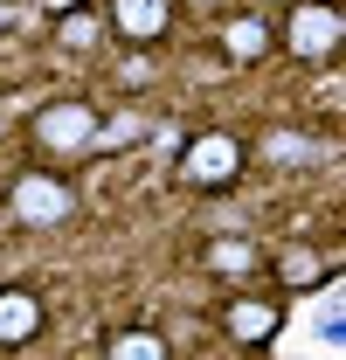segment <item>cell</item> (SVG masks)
<instances>
[{
    "label": "cell",
    "mask_w": 346,
    "mask_h": 360,
    "mask_svg": "<svg viewBox=\"0 0 346 360\" xmlns=\"http://www.w3.org/2000/svg\"><path fill=\"white\" fill-rule=\"evenodd\" d=\"M56 35H63V42H70V49H84L90 35H97V21H90V14H70V21L56 28Z\"/></svg>",
    "instance_id": "7c38bea8"
},
{
    "label": "cell",
    "mask_w": 346,
    "mask_h": 360,
    "mask_svg": "<svg viewBox=\"0 0 346 360\" xmlns=\"http://www.w3.org/2000/svg\"><path fill=\"white\" fill-rule=\"evenodd\" d=\"M111 360H167V333H153V326H125V333H111V347H104Z\"/></svg>",
    "instance_id": "ba28073f"
},
{
    "label": "cell",
    "mask_w": 346,
    "mask_h": 360,
    "mask_svg": "<svg viewBox=\"0 0 346 360\" xmlns=\"http://www.w3.org/2000/svg\"><path fill=\"white\" fill-rule=\"evenodd\" d=\"M340 35H346V14L333 7V0H298V7H291V21H284L291 56H333Z\"/></svg>",
    "instance_id": "3957f363"
},
{
    "label": "cell",
    "mask_w": 346,
    "mask_h": 360,
    "mask_svg": "<svg viewBox=\"0 0 346 360\" xmlns=\"http://www.w3.org/2000/svg\"><path fill=\"white\" fill-rule=\"evenodd\" d=\"M236 174H243V146L229 132L187 139V153H180V180H187V187H229Z\"/></svg>",
    "instance_id": "7a4b0ae2"
},
{
    "label": "cell",
    "mask_w": 346,
    "mask_h": 360,
    "mask_svg": "<svg viewBox=\"0 0 346 360\" xmlns=\"http://www.w3.org/2000/svg\"><path fill=\"white\" fill-rule=\"evenodd\" d=\"M7 208H14L21 222L49 229V222H63V215L77 208V194H70L63 180H49V174H21V180H14V187H7Z\"/></svg>",
    "instance_id": "277c9868"
},
{
    "label": "cell",
    "mask_w": 346,
    "mask_h": 360,
    "mask_svg": "<svg viewBox=\"0 0 346 360\" xmlns=\"http://www.w3.org/2000/svg\"><path fill=\"white\" fill-rule=\"evenodd\" d=\"M312 319H319V333H340V319H346V277H319Z\"/></svg>",
    "instance_id": "30bf717a"
},
{
    "label": "cell",
    "mask_w": 346,
    "mask_h": 360,
    "mask_svg": "<svg viewBox=\"0 0 346 360\" xmlns=\"http://www.w3.org/2000/svg\"><path fill=\"white\" fill-rule=\"evenodd\" d=\"M284 277H291V284H312V277H319L312 250H291V257H284Z\"/></svg>",
    "instance_id": "4fadbf2b"
},
{
    "label": "cell",
    "mask_w": 346,
    "mask_h": 360,
    "mask_svg": "<svg viewBox=\"0 0 346 360\" xmlns=\"http://www.w3.org/2000/svg\"><path fill=\"white\" fill-rule=\"evenodd\" d=\"M229 333H236L243 347H263V340L277 333V312H270L263 298H236V305H229Z\"/></svg>",
    "instance_id": "52a82bcc"
},
{
    "label": "cell",
    "mask_w": 346,
    "mask_h": 360,
    "mask_svg": "<svg viewBox=\"0 0 346 360\" xmlns=\"http://www.w3.org/2000/svg\"><path fill=\"white\" fill-rule=\"evenodd\" d=\"M222 49H229V56H236V63H257L263 49H270V28H263L257 14H236V21H229V28H222Z\"/></svg>",
    "instance_id": "9c48e42d"
},
{
    "label": "cell",
    "mask_w": 346,
    "mask_h": 360,
    "mask_svg": "<svg viewBox=\"0 0 346 360\" xmlns=\"http://www.w3.org/2000/svg\"><path fill=\"white\" fill-rule=\"evenodd\" d=\"M208 264L229 270V277H243V270L257 264V250H250V243H236V236H222V243H208Z\"/></svg>",
    "instance_id": "8fae6325"
},
{
    "label": "cell",
    "mask_w": 346,
    "mask_h": 360,
    "mask_svg": "<svg viewBox=\"0 0 346 360\" xmlns=\"http://www.w3.org/2000/svg\"><path fill=\"white\" fill-rule=\"evenodd\" d=\"M7 21H14V7H7V0H0V28H7Z\"/></svg>",
    "instance_id": "5bb4252c"
},
{
    "label": "cell",
    "mask_w": 346,
    "mask_h": 360,
    "mask_svg": "<svg viewBox=\"0 0 346 360\" xmlns=\"http://www.w3.org/2000/svg\"><path fill=\"white\" fill-rule=\"evenodd\" d=\"M97 125H104V118H97L90 104H77V97H63V104H42V111H35V139H42L49 153H90V146L104 139Z\"/></svg>",
    "instance_id": "6da1fadb"
},
{
    "label": "cell",
    "mask_w": 346,
    "mask_h": 360,
    "mask_svg": "<svg viewBox=\"0 0 346 360\" xmlns=\"http://www.w3.org/2000/svg\"><path fill=\"white\" fill-rule=\"evenodd\" d=\"M111 28L125 35V42H160L173 28V0H111Z\"/></svg>",
    "instance_id": "5b68a950"
},
{
    "label": "cell",
    "mask_w": 346,
    "mask_h": 360,
    "mask_svg": "<svg viewBox=\"0 0 346 360\" xmlns=\"http://www.w3.org/2000/svg\"><path fill=\"white\" fill-rule=\"evenodd\" d=\"M42 333V298L35 291H0V347H28Z\"/></svg>",
    "instance_id": "8992f818"
}]
</instances>
